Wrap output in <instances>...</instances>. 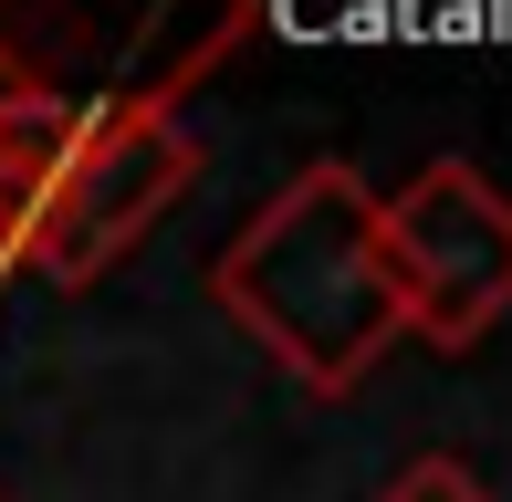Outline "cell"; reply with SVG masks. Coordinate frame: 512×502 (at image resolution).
Instances as JSON below:
<instances>
[{"label":"cell","mask_w":512,"mask_h":502,"mask_svg":"<svg viewBox=\"0 0 512 502\" xmlns=\"http://www.w3.org/2000/svg\"><path fill=\"white\" fill-rule=\"evenodd\" d=\"M377 241L398 325L439 356H471L512 314V199L471 157H429L408 189H377Z\"/></svg>","instance_id":"3957f363"},{"label":"cell","mask_w":512,"mask_h":502,"mask_svg":"<svg viewBox=\"0 0 512 502\" xmlns=\"http://www.w3.org/2000/svg\"><path fill=\"white\" fill-rule=\"evenodd\" d=\"M251 21L262 0H0V84L168 116L230 42H251Z\"/></svg>","instance_id":"7a4b0ae2"},{"label":"cell","mask_w":512,"mask_h":502,"mask_svg":"<svg viewBox=\"0 0 512 502\" xmlns=\"http://www.w3.org/2000/svg\"><path fill=\"white\" fill-rule=\"evenodd\" d=\"M377 502H492V482H481L460 450H418V461L387 471V492Z\"/></svg>","instance_id":"8992f818"},{"label":"cell","mask_w":512,"mask_h":502,"mask_svg":"<svg viewBox=\"0 0 512 502\" xmlns=\"http://www.w3.org/2000/svg\"><path fill=\"white\" fill-rule=\"evenodd\" d=\"M199 178V136L178 116H136V105H84V136L63 157V189L42 210V241H32V272L63 293L105 283L157 220L189 199Z\"/></svg>","instance_id":"277c9868"},{"label":"cell","mask_w":512,"mask_h":502,"mask_svg":"<svg viewBox=\"0 0 512 502\" xmlns=\"http://www.w3.org/2000/svg\"><path fill=\"white\" fill-rule=\"evenodd\" d=\"M84 136V105H53V95H11L0 84V293L32 272V241H42V210L63 189V157Z\"/></svg>","instance_id":"5b68a950"},{"label":"cell","mask_w":512,"mask_h":502,"mask_svg":"<svg viewBox=\"0 0 512 502\" xmlns=\"http://www.w3.org/2000/svg\"><path fill=\"white\" fill-rule=\"evenodd\" d=\"M220 314L314 398H356L377 377V356L398 346V283H387L377 241V189L345 157L293 168L262 210L230 231L220 272H209Z\"/></svg>","instance_id":"6da1fadb"}]
</instances>
